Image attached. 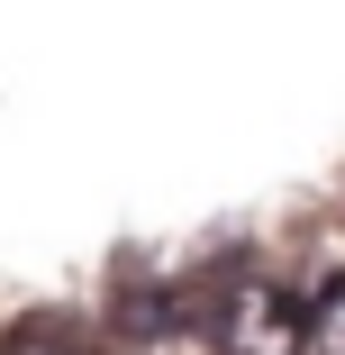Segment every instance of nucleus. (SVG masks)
I'll use <instances>...</instances> for the list:
<instances>
[{
  "label": "nucleus",
  "instance_id": "1",
  "mask_svg": "<svg viewBox=\"0 0 345 355\" xmlns=\"http://www.w3.org/2000/svg\"><path fill=\"white\" fill-rule=\"evenodd\" d=\"M218 355H309L300 301L282 282H236L218 301Z\"/></svg>",
  "mask_w": 345,
  "mask_h": 355
},
{
  "label": "nucleus",
  "instance_id": "2",
  "mask_svg": "<svg viewBox=\"0 0 345 355\" xmlns=\"http://www.w3.org/2000/svg\"><path fill=\"white\" fill-rule=\"evenodd\" d=\"M300 328H309V355H345V264L318 273V292L300 301Z\"/></svg>",
  "mask_w": 345,
  "mask_h": 355
},
{
  "label": "nucleus",
  "instance_id": "3",
  "mask_svg": "<svg viewBox=\"0 0 345 355\" xmlns=\"http://www.w3.org/2000/svg\"><path fill=\"white\" fill-rule=\"evenodd\" d=\"M10 355H91V346H82L73 328H64V319H37V328H28V337H19Z\"/></svg>",
  "mask_w": 345,
  "mask_h": 355
}]
</instances>
